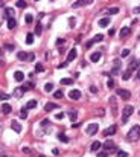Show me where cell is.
<instances>
[{
    "label": "cell",
    "instance_id": "6da1fadb",
    "mask_svg": "<svg viewBox=\"0 0 140 157\" xmlns=\"http://www.w3.org/2000/svg\"><path fill=\"white\" fill-rule=\"evenodd\" d=\"M140 139V125H134L131 130L126 133V140L130 142H137Z\"/></svg>",
    "mask_w": 140,
    "mask_h": 157
},
{
    "label": "cell",
    "instance_id": "7a4b0ae2",
    "mask_svg": "<svg viewBox=\"0 0 140 157\" xmlns=\"http://www.w3.org/2000/svg\"><path fill=\"white\" fill-rule=\"evenodd\" d=\"M132 113H134V107H132V105H125L123 113H122V124L128 122V117H130Z\"/></svg>",
    "mask_w": 140,
    "mask_h": 157
},
{
    "label": "cell",
    "instance_id": "3957f363",
    "mask_svg": "<svg viewBox=\"0 0 140 157\" xmlns=\"http://www.w3.org/2000/svg\"><path fill=\"white\" fill-rule=\"evenodd\" d=\"M116 93H117L119 98H122V99H125V101L131 98V92H130V90H125V88H117Z\"/></svg>",
    "mask_w": 140,
    "mask_h": 157
},
{
    "label": "cell",
    "instance_id": "277c9868",
    "mask_svg": "<svg viewBox=\"0 0 140 157\" xmlns=\"http://www.w3.org/2000/svg\"><path fill=\"white\" fill-rule=\"evenodd\" d=\"M69 98L73 99V101H78V99L82 98V93H81V90H78V88H73V90L69 92Z\"/></svg>",
    "mask_w": 140,
    "mask_h": 157
},
{
    "label": "cell",
    "instance_id": "5b68a950",
    "mask_svg": "<svg viewBox=\"0 0 140 157\" xmlns=\"http://www.w3.org/2000/svg\"><path fill=\"white\" fill-rule=\"evenodd\" d=\"M104 151H107V153H111V151H116V145H114L113 140H107L104 145Z\"/></svg>",
    "mask_w": 140,
    "mask_h": 157
},
{
    "label": "cell",
    "instance_id": "8992f818",
    "mask_svg": "<svg viewBox=\"0 0 140 157\" xmlns=\"http://www.w3.org/2000/svg\"><path fill=\"white\" fill-rule=\"evenodd\" d=\"M116 131H117V125H111V127H108V128L104 130V136L105 137H110V136L116 134Z\"/></svg>",
    "mask_w": 140,
    "mask_h": 157
},
{
    "label": "cell",
    "instance_id": "52a82bcc",
    "mask_svg": "<svg viewBox=\"0 0 140 157\" xmlns=\"http://www.w3.org/2000/svg\"><path fill=\"white\" fill-rule=\"evenodd\" d=\"M97 130H99V125H97L96 122L90 124V125L87 127V134H96Z\"/></svg>",
    "mask_w": 140,
    "mask_h": 157
},
{
    "label": "cell",
    "instance_id": "ba28073f",
    "mask_svg": "<svg viewBox=\"0 0 140 157\" xmlns=\"http://www.w3.org/2000/svg\"><path fill=\"white\" fill-rule=\"evenodd\" d=\"M93 0H76L73 3V8H81V6H85V5H91Z\"/></svg>",
    "mask_w": 140,
    "mask_h": 157
},
{
    "label": "cell",
    "instance_id": "9c48e42d",
    "mask_svg": "<svg viewBox=\"0 0 140 157\" xmlns=\"http://www.w3.org/2000/svg\"><path fill=\"white\" fill-rule=\"evenodd\" d=\"M60 108V105L55 104V102H47V104L44 105V110L46 111H52V110H58Z\"/></svg>",
    "mask_w": 140,
    "mask_h": 157
},
{
    "label": "cell",
    "instance_id": "30bf717a",
    "mask_svg": "<svg viewBox=\"0 0 140 157\" xmlns=\"http://www.w3.org/2000/svg\"><path fill=\"white\" fill-rule=\"evenodd\" d=\"M139 64H140V63L137 61V60H132V61H131V64L128 66V69H126V70H128L130 73H132V72H134L136 69H139Z\"/></svg>",
    "mask_w": 140,
    "mask_h": 157
},
{
    "label": "cell",
    "instance_id": "8fae6325",
    "mask_svg": "<svg viewBox=\"0 0 140 157\" xmlns=\"http://www.w3.org/2000/svg\"><path fill=\"white\" fill-rule=\"evenodd\" d=\"M76 55H78L76 49H70V52H69V55H67V60H66V61H67V63H72L75 58H76Z\"/></svg>",
    "mask_w": 140,
    "mask_h": 157
},
{
    "label": "cell",
    "instance_id": "7c38bea8",
    "mask_svg": "<svg viewBox=\"0 0 140 157\" xmlns=\"http://www.w3.org/2000/svg\"><path fill=\"white\" fill-rule=\"evenodd\" d=\"M130 32H131V29H130L128 26H125V27H122V29H120V32H119V37H120V38H126V37L130 35Z\"/></svg>",
    "mask_w": 140,
    "mask_h": 157
},
{
    "label": "cell",
    "instance_id": "4fadbf2b",
    "mask_svg": "<svg viewBox=\"0 0 140 157\" xmlns=\"http://www.w3.org/2000/svg\"><path fill=\"white\" fill-rule=\"evenodd\" d=\"M11 128L14 131H17V133H21V131H23V127H21L17 121H12V122H11Z\"/></svg>",
    "mask_w": 140,
    "mask_h": 157
},
{
    "label": "cell",
    "instance_id": "5bb4252c",
    "mask_svg": "<svg viewBox=\"0 0 140 157\" xmlns=\"http://www.w3.org/2000/svg\"><path fill=\"white\" fill-rule=\"evenodd\" d=\"M14 78H15V81H23L25 79V73L21 70H17V72H14Z\"/></svg>",
    "mask_w": 140,
    "mask_h": 157
},
{
    "label": "cell",
    "instance_id": "9a60e30c",
    "mask_svg": "<svg viewBox=\"0 0 140 157\" xmlns=\"http://www.w3.org/2000/svg\"><path fill=\"white\" fill-rule=\"evenodd\" d=\"M99 60H101V52H93L91 55H90V61L97 63Z\"/></svg>",
    "mask_w": 140,
    "mask_h": 157
},
{
    "label": "cell",
    "instance_id": "2e32d148",
    "mask_svg": "<svg viewBox=\"0 0 140 157\" xmlns=\"http://www.w3.org/2000/svg\"><path fill=\"white\" fill-rule=\"evenodd\" d=\"M11 111H12V107H11L9 104H3V105H2V113H3V114H9Z\"/></svg>",
    "mask_w": 140,
    "mask_h": 157
},
{
    "label": "cell",
    "instance_id": "e0dca14e",
    "mask_svg": "<svg viewBox=\"0 0 140 157\" xmlns=\"http://www.w3.org/2000/svg\"><path fill=\"white\" fill-rule=\"evenodd\" d=\"M17 58L20 60V61H26L27 58H29V53H26V52H18V53H17Z\"/></svg>",
    "mask_w": 140,
    "mask_h": 157
},
{
    "label": "cell",
    "instance_id": "ac0fdd59",
    "mask_svg": "<svg viewBox=\"0 0 140 157\" xmlns=\"http://www.w3.org/2000/svg\"><path fill=\"white\" fill-rule=\"evenodd\" d=\"M69 117H70V121H72V122H76V117H78V111H76V110H70Z\"/></svg>",
    "mask_w": 140,
    "mask_h": 157
},
{
    "label": "cell",
    "instance_id": "d6986e66",
    "mask_svg": "<svg viewBox=\"0 0 140 157\" xmlns=\"http://www.w3.org/2000/svg\"><path fill=\"white\" fill-rule=\"evenodd\" d=\"M8 29H14V27L17 26V21H15V18H8Z\"/></svg>",
    "mask_w": 140,
    "mask_h": 157
},
{
    "label": "cell",
    "instance_id": "ffe728a7",
    "mask_svg": "<svg viewBox=\"0 0 140 157\" xmlns=\"http://www.w3.org/2000/svg\"><path fill=\"white\" fill-rule=\"evenodd\" d=\"M35 107H37V101H35V99H31V101L26 104L27 110H32V108H35Z\"/></svg>",
    "mask_w": 140,
    "mask_h": 157
},
{
    "label": "cell",
    "instance_id": "44dd1931",
    "mask_svg": "<svg viewBox=\"0 0 140 157\" xmlns=\"http://www.w3.org/2000/svg\"><path fill=\"white\" fill-rule=\"evenodd\" d=\"M18 116H20V119H26V117H27V108H26V107L20 110V113H18Z\"/></svg>",
    "mask_w": 140,
    "mask_h": 157
},
{
    "label": "cell",
    "instance_id": "7402d4cb",
    "mask_svg": "<svg viewBox=\"0 0 140 157\" xmlns=\"http://www.w3.org/2000/svg\"><path fill=\"white\" fill-rule=\"evenodd\" d=\"M23 93H25L23 87H21V88H15V90H14V96H15V98H21Z\"/></svg>",
    "mask_w": 140,
    "mask_h": 157
},
{
    "label": "cell",
    "instance_id": "603a6c76",
    "mask_svg": "<svg viewBox=\"0 0 140 157\" xmlns=\"http://www.w3.org/2000/svg\"><path fill=\"white\" fill-rule=\"evenodd\" d=\"M101 147H102V145H101V142H97V140H96V142H93V143H91L90 149H91V151H97Z\"/></svg>",
    "mask_w": 140,
    "mask_h": 157
},
{
    "label": "cell",
    "instance_id": "cb8c5ba5",
    "mask_svg": "<svg viewBox=\"0 0 140 157\" xmlns=\"http://www.w3.org/2000/svg\"><path fill=\"white\" fill-rule=\"evenodd\" d=\"M61 84H62V86H72V84H73V79H72V78H62L61 79Z\"/></svg>",
    "mask_w": 140,
    "mask_h": 157
},
{
    "label": "cell",
    "instance_id": "d4e9b609",
    "mask_svg": "<svg viewBox=\"0 0 140 157\" xmlns=\"http://www.w3.org/2000/svg\"><path fill=\"white\" fill-rule=\"evenodd\" d=\"M12 14H14V9H12V8H6V9H5V17H6V18H12Z\"/></svg>",
    "mask_w": 140,
    "mask_h": 157
},
{
    "label": "cell",
    "instance_id": "484cf974",
    "mask_svg": "<svg viewBox=\"0 0 140 157\" xmlns=\"http://www.w3.org/2000/svg\"><path fill=\"white\" fill-rule=\"evenodd\" d=\"M110 25V18H102V20H99V26L101 27H105Z\"/></svg>",
    "mask_w": 140,
    "mask_h": 157
},
{
    "label": "cell",
    "instance_id": "4316f807",
    "mask_svg": "<svg viewBox=\"0 0 140 157\" xmlns=\"http://www.w3.org/2000/svg\"><path fill=\"white\" fill-rule=\"evenodd\" d=\"M56 137H58V139L61 140V142H64V143H67V142H69V137H67V136L64 134V133H60V134H58Z\"/></svg>",
    "mask_w": 140,
    "mask_h": 157
},
{
    "label": "cell",
    "instance_id": "83f0119b",
    "mask_svg": "<svg viewBox=\"0 0 140 157\" xmlns=\"http://www.w3.org/2000/svg\"><path fill=\"white\" fill-rule=\"evenodd\" d=\"M15 5H17V8H21V9H25L27 6V3L25 2V0H17V3H15Z\"/></svg>",
    "mask_w": 140,
    "mask_h": 157
},
{
    "label": "cell",
    "instance_id": "f1b7e54d",
    "mask_svg": "<svg viewBox=\"0 0 140 157\" xmlns=\"http://www.w3.org/2000/svg\"><path fill=\"white\" fill-rule=\"evenodd\" d=\"M35 72H38V73L44 72V66L41 64V63H37V64H35Z\"/></svg>",
    "mask_w": 140,
    "mask_h": 157
},
{
    "label": "cell",
    "instance_id": "f546056e",
    "mask_svg": "<svg viewBox=\"0 0 140 157\" xmlns=\"http://www.w3.org/2000/svg\"><path fill=\"white\" fill-rule=\"evenodd\" d=\"M32 43H34V34L29 32V34L26 35V44H32Z\"/></svg>",
    "mask_w": 140,
    "mask_h": 157
},
{
    "label": "cell",
    "instance_id": "4dcf8cb0",
    "mask_svg": "<svg viewBox=\"0 0 140 157\" xmlns=\"http://www.w3.org/2000/svg\"><path fill=\"white\" fill-rule=\"evenodd\" d=\"M104 40V35L102 34H96L95 35V38H93V43H99V41H102Z\"/></svg>",
    "mask_w": 140,
    "mask_h": 157
},
{
    "label": "cell",
    "instance_id": "1f68e13d",
    "mask_svg": "<svg viewBox=\"0 0 140 157\" xmlns=\"http://www.w3.org/2000/svg\"><path fill=\"white\" fill-rule=\"evenodd\" d=\"M117 12H120V9L119 8H110L107 11V14H110V15H114V14H117Z\"/></svg>",
    "mask_w": 140,
    "mask_h": 157
},
{
    "label": "cell",
    "instance_id": "d6a6232c",
    "mask_svg": "<svg viewBox=\"0 0 140 157\" xmlns=\"http://www.w3.org/2000/svg\"><path fill=\"white\" fill-rule=\"evenodd\" d=\"M41 32H43V25H40V23H38V25L35 26V35H40Z\"/></svg>",
    "mask_w": 140,
    "mask_h": 157
},
{
    "label": "cell",
    "instance_id": "836d02e7",
    "mask_svg": "<svg viewBox=\"0 0 140 157\" xmlns=\"http://www.w3.org/2000/svg\"><path fill=\"white\" fill-rule=\"evenodd\" d=\"M131 75H132V73H130V72L126 70V72H125V73L122 75V79H123V81H128V79L131 78Z\"/></svg>",
    "mask_w": 140,
    "mask_h": 157
},
{
    "label": "cell",
    "instance_id": "e575fe53",
    "mask_svg": "<svg viewBox=\"0 0 140 157\" xmlns=\"http://www.w3.org/2000/svg\"><path fill=\"white\" fill-rule=\"evenodd\" d=\"M44 90H46V92H52V90H53V84H52V82H47V84L44 86Z\"/></svg>",
    "mask_w": 140,
    "mask_h": 157
},
{
    "label": "cell",
    "instance_id": "d590c367",
    "mask_svg": "<svg viewBox=\"0 0 140 157\" xmlns=\"http://www.w3.org/2000/svg\"><path fill=\"white\" fill-rule=\"evenodd\" d=\"M69 23H70V27L73 29V27L76 26V25H75V23H76V18H75V17H70L69 18Z\"/></svg>",
    "mask_w": 140,
    "mask_h": 157
},
{
    "label": "cell",
    "instance_id": "8d00e7d4",
    "mask_svg": "<svg viewBox=\"0 0 140 157\" xmlns=\"http://www.w3.org/2000/svg\"><path fill=\"white\" fill-rule=\"evenodd\" d=\"M32 21H34V15H32V14H27L26 15V23L27 25H31Z\"/></svg>",
    "mask_w": 140,
    "mask_h": 157
},
{
    "label": "cell",
    "instance_id": "74e56055",
    "mask_svg": "<svg viewBox=\"0 0 140 157\" xmlns=\"http://www.w3.org/2000/svg\"><path fill=\"white\" fill-rule=\"evenodd\" d=\"M53 98H56V99H58V98H62V92L61 90H55V92H53Z\"/></svg>",
    "mask_w": 140,
    "mask_h": 157
},
{
    "label": "cell",
    "instance_id": "f35d334b",
    "mask_svg": "<svg viewBox=\"0 0 140 157\" xmlns=\"http://www.w3.org/2000/svg\"><path fill=\"white\" fill-rule=\"evenodd\" d=\"M31 88H34V84H32V82H26V84L23 86V90H31Z\"/></svg>",
    "mask_w": 140,
    "mask_h": 157
},
{
    "label": "cell",
    "instance_id": "ab89813d",
    "mask_svg": "<svg viewBox=\"0 0 140 157\" xmlns=\"http://www.w3.org/2000/svg\"><path fill=\"white\" fill-rule=\"evenodd\" d=\"M9 98H11L9 95L3 93V92H0V99H2V101H6V99H9Z\"/></svg>",
    "mask_w": 140,
    "mask_h": 157
},
{
    "label": "cell",
    "instance_id": "60d3db41",
    "mask_svg": "<svg viewBox=\"0 0 140 157\" xmlns=\"http://www.w3.org/2000/svg\"><path fill=\"white\" fill-rule=\"evenodd\" d=\"M116 157H128V153H125V151H117Z\"/></svg>",
    "mask_w": 140,
    "mask_h": 157
},
{
    "label": "cell",
    "instance_id": "b9f144b4",
    "mask_svg": "<svg viewBox=\"0 0 140 157\" xmlns=\"http://www.w3.org/2000/svg\"><path fill=\"white\" fill-rule=\"evenodd\" d=\"M119 70H120L119 66H114V69L111 70V73H110V75H117V73H119Z\"/></svg>",
    "mask_w": 140,
    "mask_h": 157
},
{
    "label": "cell",
    "instance_id": "7bdbcfd3",
    "mask_svg": "<svg viewBox=\"0 0 140 157\" xmlns=\"http://www.w3.org/2000/svg\"><path fill=\"white\" fill-rule=\"evenodd\" d=\"M110 102H111V107H113L114 110H116V98H114V96H111V99H110Z\"/></svg>",
    "mask_w": 140,
    "mask_h": 157
},
{
    "label": "cell",
    "instance_id": "ee69618b",
    "mask_svg": "<svg viewBox=\"0 0 140 157\" xmlns=\"http://www.w3.org/2000/svg\"><path fill=\"white\" fill-rule=\"evenodd\" d=\"M97 157H108V153L107 151H101V153H97Z\"/></svg>",
    "mask_w": 140,
    "mask_h": 157
},
{
    "label": "cell",
    "instance_id": "f6af8a7d",
    "mask_svg": "<svg viewBox=\"0 0 140 157\" xmlns=\"http://www.w3.org/2000/svg\"><path fill=\"white\" fill-rule=\"evenodd\" d=\"M108 88H114V81L111 78L108 79Z\"/></svg>",
    "mask_w": 140,
    "mask_h": 157
},
{
    "label": "cell",
    "instance_id": "bcb514c9",
    "mask_svg": "<svg viewBox=\"0 0 140 157\" xmlns=\"http://www.w3.org/2000/svg\"><path fill=\"white\" fill-rule=\"evenodd\" d=\"M5 47L8 49L9 52H12V51H14V46H12V44H8V43H6V44H5Z\"/></svg>",
    "mask_w": 140,
    "mask_h": 157
},
{
    "label": "cell",
    "instance_id": "7dc6e473",
    "mask_svg": "<svg viewBox=\"0 0 140 157\" xmlns=\"http://www.w3.org/2000/svg\"><path fill=\"white\" fill-rule=\"evenodd\" d=\"M130 55V49H123L122 51V57H128Z\"/></svg>",
    "mask_w": 140,
    "mask_h": 157
},
{
    "label": "cell",
    "instance_id": "c3c4849f",
    "mask_svg": "<svg viewBox=\"0 0 140 157\" xmlns=\"http://www.w3.org/2000/svg\"><path fill=\"white\" fill-rule=\"evenodd\" d=\"M46 125H49V119H43L41 121V127H46Z\"/></svg>",
    "mask_w": 140,
    "mask_h": 157
},
{
    "label": "cell",
    "instance_id": "681fc988",
    "mask_svg": "<svg viewBox=\"0 0 140 157\" xmlns=\"http://www.w3.org/2000/svg\"><path fill=\"white\" fill-rule=\"evenodd\" d=\"M90 92H91V93H96V92H97V88L91 86V87H90Z\"/></svg>",
    "mask_w": 140,
    "mask_h": 157
},
{
    "label": "cell",
    "instance_id": "f907efd6",
    "mask_svg": "<svg viewBox=\"0 0 140 157\" xmlns=\"http://www.w3.org/2000/svg\"><path fill=\"white\" fill-rule=\"evenodd\" d=\"M64 117V113H58L56 114V119H62Z\"/></svg>",
    "mask_w": 140,
    "mask_h": 157
},
{
    "label": "cell",
    "instance_id": "816d5d0a",
    "mask_svg": "<svg viewBox=\"0 0 140 157\" xmlns=\"http://www.w3.org/2000/svg\"><path fill=\"white\" fill-rule=\"evenodd\" d=\"M27 60H31V61L35 60V55H34V53H29V58H27Z\"/></svg>",
    "mask_w": 140,
    "mask_h": 157
},
{
    "label": "cell",
    "instance_id": "f5cc1de1",
    "mask_svg": "<svg viewBox=\"0 0 140 157\" xmlns=\"http://www.w3.org/2000/svg\"><path fill=\"white\" fill-rule=\"evenodd\" d=\"M116 34V31H114V29H110V31H108V35H114Z\"/></svg>",
    "mask_w": 140,
    "mask_h": 157
},
{
    "label": "cell",
    "instance_id": "db71d44e",
    "mask_svg": "<svg viewBox=\"0 0 140 157\" xmlns=\"http://www.w3.org/2000/svg\"><path fill=\"white\" fill-rule=\"evenodd\" d=\"M93 44H95V43H93V40H90V41H88V43H87V47H91Z\"/></svg>",
    "mask_w": 140,
    "mask_h": 157
},
{
    "label": "cell",
    "instance_id": "11a10c76",
    "mask_svg": "<svg viewBox=\"0 0 140 157\" xmlns=\"http://www.w3.org/2000/svg\"><path fill=\"white\" fill-rule=\"evenodd\" d=\"M67 64H69V63L66 61V63H62V64H60V66H58V67H60V69H61V67H64V66H67Z\"/></svg>",
    "mask_w": 140,
    "mask_h": 157
},
{
    "label": "cell",
    "instance_id": "9f6ffc18",
    "mask_svg": "<svg viewBox=\"0 0 140 157\" xmlns=\"http://www.w3.org/2000/svg\"><path fill=\"white\" fill-rule=\"evenodd\" d=\"M134 12H136V14H140V6H139V8H136V9H134Z\"/></svg>",
    "mask_w": 140,
    "mask_h": 157
},
{
    "label": "cell",
    "instance_id": "6f0895ef",
    "mask_svg": "<svg viewBox=\"0 0 140 157\" xmlns=\"http://www.w3.org/2000/svg\"><path fill=\"white\" fill-rule=\"evenodd\" d=\"M137 73H139V79H140V67L137 69Z\"/></svg>",
    "mask_w": 140,
    "mask_h": 157
},
{
    "label": "cell",
    "instance_id": "680465c9",
    "mask_svg": "<svg viewBox=\"0 0 140 157\" xmlns=\"http://www.w3.org/2000/svg\"><path fill=\"white\" fill-rule=\"evenodd\" d=\"M0 6H3V0H0Z\"/></svg>",
    "mask_w": 140,
    "mask_h": 157
},
{
    "label": "cell",
    "instance_id": "91938a15",
    "mask_svg": "<svg viewBox=\"0 0 140 157\" xmlns=\"http://www.w3.org/2000/svg\"><path fill=\"white\" fill-rule=\"evenodd\" d=\"M0 66H2V61H0Z\"/></svg>",
    "mask_w": 140,
    "mask_h": 157
},
{
    "label": "cell",
    "instance_id": "94428289",
    "mask_svg": "<svg viewBox=\"0 0 140 157\" xmlns=\"http://www.w3.org/2000/svg\"><path fill=\"white\" fill-rule=\"evenodd\" d=\"M0 53H2V49H0Z\"/></svg>",
    "mask_w": 140,
    "mask_h": 157
},
{
    "label": "cell",
    "instance_id": "6125c7cd",
    "mask_svg": "<svg viewBox=\"0 0 140 157\" xmlns=\"http://www.w3.org/2000/svg\"><path fill=\"white\" fill-rule=\"evenodd\" d=\"M35 2H38V0H35Z\"/></svg>",
    "mask_w": 140,
    "mask_h": 157
},
{
    "label": "cell",
    "instance_id": "be15d7a7",
    "mask_svg": "<svg viewBox=\"0 0 140 157\" xmlns=\"http://www.w3.org/2000/svg\"><path fill=\"white\" fill-rule=\"evenodd\" d=\"M50 2H53V0H50Z\"/></svg>",
    "mask_w": 140,
    "mask_h": 157
},
{
    "label": "cell",
    "instance_id": "e7e4bbea",
    "mask_svg": "<svg viewBox=\"0 0 140 157\" xmlns=\"http://www.w3.org/2000/svg\"><path fill=\"white\" fill-rule=\"evenodd\" d=\"M139 114H140V111H139Z\"/></svg>",
    "mask_w": 140,
    "mask_h": 157
}]
</instances>
